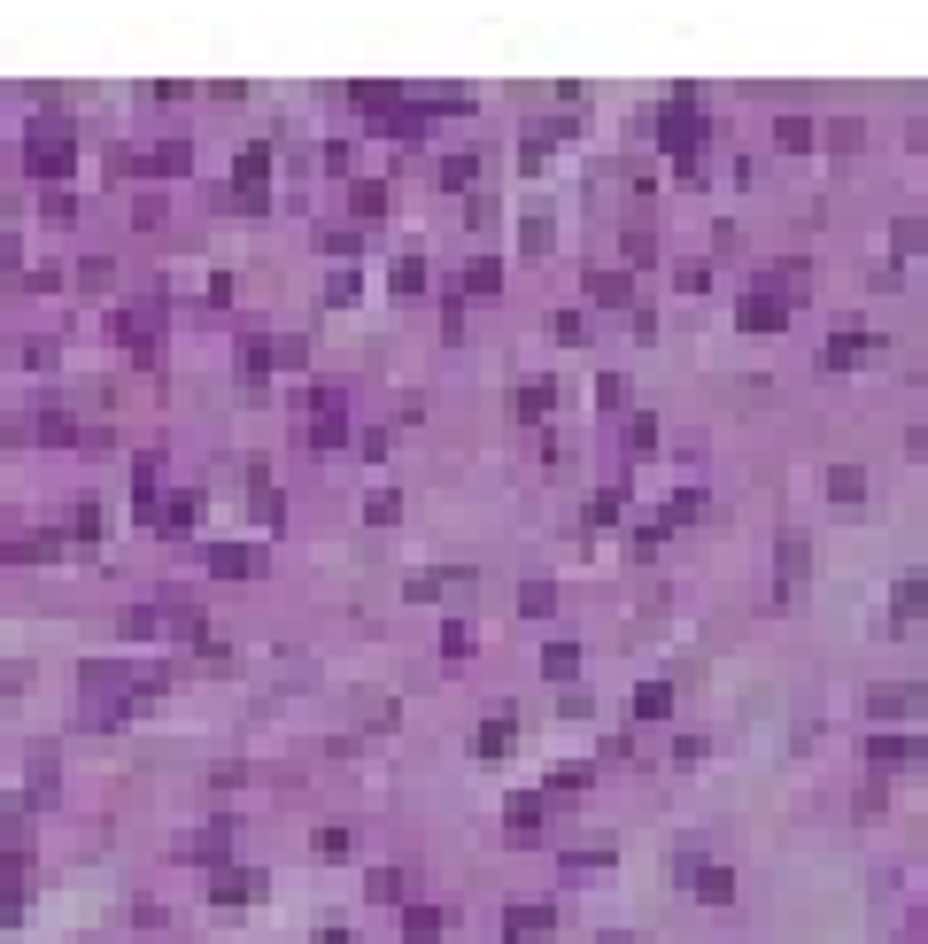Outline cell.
<instances>
[{
    "mask_svg": "<svg viewBox=\"0 0 928 944\" xmlns=\"http://www.w3.org/2000/svg\"><path fill=\"white\" fill-rule=\"evenodd\" d=\"M627 449H658V418H635V426H627Z\"/></svg>",
    "mask_w": 928,
    "mask_h": 944,
    "instance_id": "obj_46",
    "label": "cell"
},
{
    "mask_svg": "<svg viewBox=\"0 0 928 944\" xmlns=\"http://www.w3.org/2000/svg\"><path fill=\"white\" fill-rule=\"evenodd\" d=\"M735 325H743V333H782V325H789V295L774 287V279L751 287V295L735 302Z\"/></svg>",
    "mask_w": 928,
    "mask_h": 944,
    "instance_id": "obj_3",
    "label": "cell"
},
{
    "mask_svg": "<svg viewBox=\"0 0 928 944\" xmlns=\"http://www.w3.org/2000/svg\"><path fill=\"white\" fill-rule=\"evenodd\" d=\"M8 558H16V565H47V558H62V542H55V534H16Z\"/></svg>",
    "mask_w": 928,
    "mask_h": 944,
    "instance_id": "obj_18",
    "label": "cell"
},
{
    "mask_svg": "<svg viewBox=\"0 0 928 944\" xmlns=\"http://www.w3.org/2000/svg\"><path fill=\"white\" fill-rule=\"evenodd\" d=\"M511 736H519V728H511V712H495L488 728H480V759H503V751H511Z\"/></svg>",
    "mask_w": 928,
    "mask_h": 944,
    "instance_id": "obj_25",
    "label": "cell"
},
{
    "mask_svg": "<svg viewBox=\"0 0 928 944\" xmlns=\"http://www.w3.org/2000/svg\"><path fill=\"white\" fill-rule=\"evenodd\" d=\"M318 944H348V929H333V921H325V929H318Z\"/></svg>",
    "mask_w": 928,
    "mask_h": 944,
    "instance_id": "obj_49",
    "label": "cell"
},
{
    "mask_svg": "<svg viewBox=\"0 0 928 944\" xmlns=\"http://www.w3.org/2000/svg\"><path fill=\"white\" fill-rule=\"evenodd\" d=\"M867 349H882L874 333H828V349H820V364H828V372H851V364H859Z\"/></svg>",
    "mask_w": 928,
    "mask_h": 944,
    "instance_id": "obj_9",
    "label": "cell"
},
{
    "mask_svg": "<svg viewBox=\"0 0 928 944\" xmlns=\"http://www.w3.org/2000/svg\"><path fill=\"white\" fill-rule=\"evenodd\" d=\"M186 163H194V148H186V140H163V148L140 155V171H155V178H178Z\"/></svg>",
    "mask_w": 928,
    "mask_h": 944,
    "instance_id": "obj_13",
    "label": "cell"
},
{
    "mask_svg": "<svg viewBox=\"0 0 928 944\" xmlns=\"http://www.w3.org/2000/svg\"><path fill=\"white\" fill-rule=\"evenodd\" d=\"M542 674H550V681H573V674H580V650H573V643H550V650H542Z\"/></svg>",
    "mask_w": 928,
    "mask_h": 944,
    "instance_id": "obj_29",
    "label": "cell"
},
{
    "mask_svg": "<svg viewBox=\"0 0 928 944\" xmlns=\"http://www.w3.org/2000/svg\"><path fill=\"white\" fill-rule=\"evenodd\" d=\"M828 496H836V503H859V496H867V472H859V465H836V472H828Z\"/></svg>",
    "mask_w": 928,
    "mask_h": 944,
    "instance_id": "obj_27",
    "label": "cell"
},
{
    "mask_svg": "<svg viewBox=\"0 0 928 944\" xmlns=\"http://www.w3.org/2000/svg\"><path fill=\"white\" fill-rule=\"evenodd\" d=\"M348 209H356V217H379V209H387V186H379V178H356V186H348Z\"/></svg>",
    "mask_w": 928,
    "mask_h": 944,
    "instance_id": "obj_26",
    "label": "cell"
},
{
    "mask_svg": "<svg viewBox=\"0 0 928 944\" xmlns=\"http://www.w3.org/2000/svg\"><path fill=\"white\" fill-rule=\"evenodd\" d=\"M619 511H627V488H596V503H588V519H596V527H611Z\"/></svg>",
    "mask_w": 928,
    "mask_h": 944,
    "instance_id": "obj_34",
    "label": "cell"
},
{
    "mask_svg": "<svg viewBox=\"0 0 928 944\" xmlns=\"http://www.w3.org/2000/svg\"><path fill=\"white\" fill-rule=\"evenodd\" d=\"M673 875H681L696 898H712V906H727V898H735V875H727V867H712V859H696V852L673 859Z\"/></svg>",
    "mask_w": 928,
    "mask_h": 944,
    "instance_id": "obj_4",
    "label": "cell"
},
{
    "mask_svg": "<svg viewBox=\"0 0 928 944\" xmlns=\"http://www.w3.org/2000/svg\"><path fill=\"white\" fill-rule=\"evenodd\" d=\"M867 712H874V720H890V712L905 720V712H913V689H874V697H867Z\"/></svg>",
    "mask_w": 928,
    "mask_h": 944,
    "instance_id": "obj_32",
    "label": "cell"
},
{
    "mask_svg": "<svg viewBox=\"0 0 928 944\" xmlns=\"http://www.w3.org/2000/svg\"><path fill=\"white\" fill-rule=\"evenodd\" d=\"M109 279H116L109 256H86V264H78V287H109Z\"/></svg>",
    "mask_w": 928,
    "mask_h": 944,
    "instance_id": "obj_38",
    "label": "cell"
},
{
    "mask_svg": "<svg viewBox=\"0 0 928 944\" xmlns=\"http://www.w3.org/2000/svg\"><path fill=\"white\" fill-rule=\"evenodd\" d=\"M921 604H928V581H921V573H905L898 589H890V612H898V627H905V620H921Z\"/></svg>",
    "mask_w": 928,
    "mask_h": 944,
    "instance_id": "obj_16",
    "label": "cell"
},
{
    "mask_svg": "<svg viewBox=\"0 0 928 944\" xmlns=\"http://www.w3.org/2000/svg\"><path fill=\"white\" fill-rule=\"evenodd\" d=\"M495 287H503V264H488V256H472L457 279V295H495Z\"/></svg>",
    "mask_w": 928,
    "mask_h": 944,
    "instance_id": "obj_19",
    "label": "cell"
},
{
    "mask_svg": "<svg viewBox=\"0 0 928 944\" xmlns=\"http://www.w3.org/2000/svg\"><path fill=\"white\" fill-rule=\"evenodd\" d=\"M666 519H704V496H696V488H681V496L666 503Z\"/></svg>",
    "mask_w": 928,
    "mask_h": 944,
    "instance_id": "obj_41",
    "label": "cell"
},
{
    "mask_svg": "<svg viewBox=\"0 0 928 944\" xmlns=\"http://www.w3.org/2000/svg\"><path fill=\"white\" fill-rule=\"evenodd\" d=\"M209 573H225V581H256L263 550H256V542H217V550H209Z\"/></svg>",
    "mask_w": 928,
    "mask_h": 944,
    "instance_id": "obj_6",
    "label": "cell"
},
{
    "mask_svg": "<svg viewBox=\"0 0 928 944\" xmlns=\"http://www.w3.org/2000/svg\"><path fill=\"white\" fill-rule=\"evenodd\" d=\"M256 898H263L256 867H217V875H209V906H256Z\"/></svg>",
    "mask_w": 928,
    "mask_h": 944,
    "instance_id": "obj_5",
    "label": "cell"
},
{
    "mask_svg": "<svg viewBox=\"0 0 928 944\" xmlns=\"http://www.w3.org/2000/svg\"><path fill=\"white\" fill-rule=\"evenodd\" d=\"M271 364H279V341H263V333H248V341H240V372H248V380H263Z\"/></svg>",
    "mask_w": 928,
    "mask_h": 944,
    "instance_id": "obj_20",
    "label": "cell"
},
{
    "mask_svg": "<svg viewBox=\"0 0 928 944\" xmlns=\"http://www.w3.org/2000/svg\"><path fill=\"white\" fill-rule=\"evenodd\" d=\"M24 163L31 178H70V163H78V132H70V117H39L24 132Z\"/></svg>",
    "mask_w": 928,
    "mask_h": 944,
    "instance_id": "obj_1",
    "label": "cell"
},
{
    "mask_svg": "<svg viewBox=\"0 0 928 944\" xmlns=\"http://www.w3.org/2000/svg\"><path fill=\"white\" fill-rule=\"evenodd\" d=\"M310 852H318V859H348V828H318Z\"/></svg>",
    "mask_w": 928,
    "mask_h": 944,
    "instance_id": "obj_37",
    "label": "cell"
},
{
    "mask_svg": "<svg viewBox=\"0 0 928 944\" xmlns=\"http://www.w3.org/2000/svg\"><path fill=\"white\" fill-rule=\"evenodd\" d=\"M666 712H673V689L666 681H642L635 689V720H666Z\"/></svg>",
    "mask_w": 928,
    "mask_h": 944,
    "instance_id": "obj_22",
    "label": "cell"
},
{
    "mask_svg": "<svg viewBox=\"0 0 928 944\" xmlns=\"http://www.w3.org/2000/svg\"><path fill=\"white\" fill-rule=\"evenodd\" d=\"M449 589H472V565H449V573H410L403 596H449Z\"/></svg>",
    "mask_w": 928,
    "mask_h": 944,
    "instance_id": "obj_11",
    "label": "cell"
},
{
    "mask_svg": "<svg viewBox=\"0 0 928 944\" xmlns=\"http://www.w3.org/2000/svg\"><path fill=\"white\" fill-rule=\"evenodd\" d=\"M472 178H480V155H472V148H464V155H441V186H457V194H464Z\"/></svg>",
    "mask_w": 928,
    "mask_h": 944,
    "instance_id": "obj_28",
    "label": "cell"
},
{
    "mask_svg": "<svg viewBox=\"0 0 928 944\" xmlns=\"http://www.w3.org/2000/svg\"><path fill=\"white\" fill-rule=\"evenodd\" d=\"M24 364L31 372H55V341H24Z\"/></svg>",
    "mask_w": 928,
    "mask_h": 944,
    "instance_id": "obj_45",
    "label": "cell"
},
{
    "mask_svg": "<svg viewBox=\"0 0 928 944\" xmlns=\"http://www.w3.org/2000/svg\"><path fill=\"white\" fill-rule=\"evenodd\" d=\"M163 627H171V612H155V604H132V612H124V635H132V643L163 635Z\"/></svg>",
    "mask_w": 928,
    "mask_h": 944,
    "instance_id": "obj_21",
    "label": "cell"
},
{
    "mask_svg": "<svg viewBox=\"0 0 928 944\" xmlns=\"http://www.w3.org/2000/svg\"><path fill=\"white\" fill-rule=\"evenodd\" d=\"M604 944H627V937H604Z\"/></svg>",
    "mask_w": 928,
    "mask_h": 944,
    "instance_id": "obj_51",
    "label": "cell"
},
{
    "mask_svg": "<svg viewBox=\"0 0 928 944\" xmlns=\"http://www.w3.org/2000/svg\"><path fill=\"white\" fill-rule=\"evenodd\" d=\"M658 140H666L673 155H689V163H696V148H704V117H696V93H689V86L658 109Z\"/></svg>",
    "mask_w": 928,
    "mask_h": 944,
    "instance_id": "obj_2",
    "label": "cell"
},
{
    "mask_svg": "<svg viewBox=\"0 0 928 944\" xmlns=\"http://www.w3.org/2000/svg\"><path fill=\"white\" fill-rule=\"evenodd\" d=\"M403 937L410 944H434L441 937V914H434V906H403Z\"/></svg>",
    "mask_w": 928,
    "mask_h": 944,
    "instance_id": "obj_24",
    "label": "cell"
},
{
    "mask_svg": "<svg viewBox=\"0 0 928 944\" xmlns=\"http://www.w3.org/2000/svg\"><path fill=\"white\" fill-rule=\"evenodd\" d=\"M70 534H78V542H101V503H70Z\"/></svg>",
    "mask_w": 928,
    "mask_h": 944,
    "instance_id": "obj_35",
    "label": "cell"
},
{
    "mask_svg": "<svg viewBox=\"0 0 928 944\" xmlns=\"http://www.w3.org/2000/svg\"><path fill=\"white\" fill-rule=\"evenodd\" d=\"M619 248H627V264H650V256H658V233H627Z\"/></svg>",
    "mask_w": 928,
    "mask_h": 944,
    "instance_id": "obj_39",
    "label": "cell"
},
{
    "mask_svg": "<svg viewBox=\"0 0 928 944\" xmlns=\"http://www.w3.org/2000/svg\"><path fill=\"white\" fill-rule=\"evenodd\" d=\"M325 302H333V310H341V302H356V271H333V279H325Z\"/></svg>",
    "mask_w": 928,
    "mask_h": 944,
    "instance_id": "obj_40",
    "label": "cell"
},
{
    "mask_svg": "<svg viewBox=\"0 0 928 944\" xmlns=\"http://www.w3.org/2000/svg\"><path fill=\"white\" fill-rule=\"evenodd\" d=\"M913 449H928V426H921V434H913Z\"/></svg>",
    "mask_w": 928,
    "mask_h": 944,
    "instance_id": "obj_50",
    "label": "cell"
},
{
    "mask_svg": "<svg viewBox=\"0 0 928 944\" xmlns=\"http://www.w3.org/2000/svg\"><path fill=\"white\" fill-rule=\"evenodd\" d=\"M16 256H24V248H16V233H0V271L16 264Z\"/></svg>",
    "mask_w": 928,
    "mask_h": 944,
    "instance_id": "obj_48",
    "label": "cell"
},
{
    "mask_svg": "<svg viewBox=\"0 0 928 944\" xmlns=\"http://www.w3.org/2000/svg\"><path fill=\"white\" fill-rule=\"evenodd\" d=\"M550 403H557L550 380H519V395H511V411H519L526 426H542V418H550Z\"/></svg>",
    "mask_w": 928,
    "mask_h": 944,
    "instance_id": "obj_12",
    "label": "cell"
},
{
    "mask_svg": "<svg viewBox=\"0 0 928 944\" xmlns=\"http://www.w3.org/2000/svg\"><path fill=\"white\" fill-rule=\"evenodd\" d=\"M867 759H874V767H913V759H921V743H913V736H874Z\"/></svg>",
    "mask_w": 928,
    "mask_h": 944,
    "instance_id": "obj_14",
    "label": "cell"
},
{
    "mask_svg": "<svg viewBox=\"0 0 928 944\" xmlns=\"http://www.w3.org/2000/svg\"><path fill=\"white\" fill-rule=\"evenodd\" d=\"M403 890H410V875H403V867H379V875H372V898H379V906H395Z\"/></svg>",
    "mask_w": 928,
    "mask_h": 944,
    "instance_id": "obj_36",
    "label": "cell"
},
{
    "mask_svg": "<svg viewBox=\"0 0 928 944\" xmlns=\"http://www.w3.org/2000/svg\"><path fill=\"white\" fill-rule=\"evenodd\" d=\"M588 295L619 310V302H635V279H627V271H588Z\"/></svg>",
    "mask_w": 928,
    "mask_h": 944,
    "instance_id": "obj_17",
    "label": "cell"
},
{
    "mask_svg": "<svg viewBox=\"0 0 928 944\" xmlns=\"http://www.w3.org/2000/svg\"><path fill=\"white\" fill-rule=\"evenodd\" d=\"M387 287H395V295H418V287H426V264H418V256H395Z\"/></svg>",
    "mask_w": 928,
    "mask_h": 944,
    "instance_id": "obj_30",
    "label": "cell"
},
{
    "mask_svg": "<svg viewBox=\"0 0 928 944\" xmlns=\"http://www.w3.org/2000/svg\"><path fill=\"white\" fill-rule=\"evenodd\" d=\"M364 519H372V527H395V519H403V496H395V488H379V496L364 503Z\"/></svg>",
    "mask_w": 928,
    "mask_h": 944,
    "instance_id": "obj_33",
    "label": "cell"
},
{
    "mask_svg": "<svg viewBox=\"0 0 928 944\" xmlns=\"http://www.w3.org/2000/svg\"><path fill=\"white\" fill-rule=\"evenodd\" d=\"M232 171H240V186H256V194H263V178H271V148H263V140H256V148H240Z\"/></svg>",
    "mask_w": 928,
    "mask_h": 944,
    "instance_id": "obj_23",
    "label": "cell"
},
{
    "mask_svg": "<svg viewBox=\"0 0 928 944\" xmlns=\"http://www.w3.org/2000/svg\"><path fill=\"white\" fill-rule=\"evenodd\" d=\"M519 612L550 620V612H557V589H550V581H526V589H519Z\"/></svg>",
    "mask_w": 928,
    "mask_h": 944,
    "instance_id": "obj_31",
    "label": "cell"
},
{
    "mask_svg": "<svg viewBox=\"0 0 928 944\" xmlns=\"http://www.w3.org/2000/svg\"><path fill=\"white\" fill-rule=\"evenodd\" d=\"M550 790H557V797H573V790H588V767H557V774H550Z\"/></svg>",
    "mask_w": 928,
    "mask_h": 944,
    "instance_id": "obj_44",
    "label": "cell"
},
{
    "mask_svg": "<svg viewBox=\"0 0 928 944\" xmlns=\"http://www.w3.org/2000/svg\"><path fill=\"white\" fill-rule=\"evenodd\" d=\"M503 828H511V836H534V828H542V797L519 790L511 805H503Z\"/></svg>",
    "mask_w": 928,
    "mask_h": 944,
    "instance_id": "obj_15",
    "label": "cell"
},
{
    "mask_svg": "<svg viewBox=\"0 0 928 944\" xmlns=\"http://www.w3.org/2000/svg\"><path fill=\"white\" fill-rule=\"evenodd\" d=\"M194 519H202V496H194V488H178V496L155 503V527H163V534H186Z\"/></svg>",
    "mask_w": 928,
    "mask_h": 944,
    "instance_id": "obj_8",
    "label": "cell"
},
{
    "mask_svg": "<svg viewBox=\"0 0 928 944\" xmlns=\"http://www.w3.org/2000/svg\"><path fill=\"white\" fill-rule=\"evenodd\" d=\"M550 333H557V341H580V333H588V318H580V310H557Z\"/></svg>",
    "mask_w": 928,
    "mask_h": 944,
    "instance_id": "obj_42",
    "label": "cell"
},
{
    "mask_svg": "<svg viewBox=\"0 0 928 944\" xmlns=\"http://www.w3.org/2000/svg\"><path fill=\"white\" fill-rule=\"evenodd\" d=\"M503 929H511V937H550V929H557V914L542 906V898H519V906L503 914Z\"/></svg>",
    "mask_w": 928,
    "mask_h": 944,
    "instance_id": "obj_10",
    "label": "cell"
},
{
    "mask_svg": "<svg viewBox=\"0 0 928 944\" xmlns=\"http://www.w3.org/2000/svg\"><path fill=\"white\" fill-rule=\"evenodd\" d=\"M441 650H449V658H464V650H472V627L449 620V627H441Z\"/></svg>",
    "mask_w": 928,
    "mask_h": 944,
    "instance_id": "obj_43",
    "label": "cell"
},
{
    "mask_svg": "<svg viewBox=\"0 0 928 944\" xmlns=\"http://www.w3.org/2000/svg\"><path fill=\"white\" fill-rule=\"evenodd\" d=\"M225 852H232V828L217 821V828H194V836H178V859H209V867H225Z\"/></svg>",
    "mask_w": 928,
    "mask_h": 944,
    "instance_id": "obj_7",
    "label": "cell"
},
{
    "mask_svg": "<svg viewBox=\"0 0 928 944\" xmlns=\"http://www.w3.org/2000/svg\"><path fill=\"white\" fill-rule=\"evenodd\" d=\"M774 132H782V148H805V140H812V124H805V117H782Z\"/></svg>",
    "mask_w": 928,
    "mask_h": 944,
    "instance_id": "obj_47",
    "label": "cell"
}]
</instances>
